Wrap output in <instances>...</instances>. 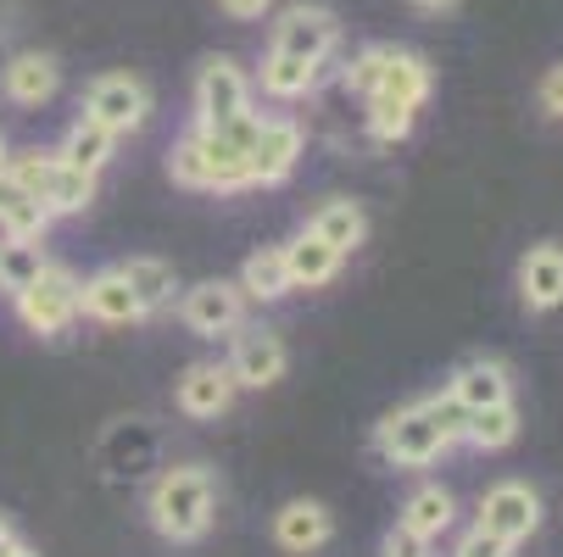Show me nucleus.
<instances>
[{
  "mask_svg": "<svg viewBox=\"0 0 563 557\" xmlns=\"http://www.w3.org/2000/svg\"><path fill=\"white\" fill-rule=\"evenodd\" d=\"M446 390L457 396V402L474 413V408H492V402H514V379H508V368L503 363H492V357H474V363H463L452 379H446Z\"/></svg>",
  "mask_w": 563,
  "mask_h": 557,
  "instance_id": "obj_20",
  "label": "nucleus"
},
{
  "mask_svg": "<svg viewBox=\"0 0 563 557\" xmlns=\"http://www.w3.org/2000/svg\"><path fill=\"white\" fill-rule=\"evenodd\" d=\"M12 541H18V535H12V524H7V519H0V552H7Z\"/></svg>",
  "mask_w": 563,
  "mask_h": 557,
  "instance_id": "obj_39",
  "label": "nucleus"
},
{
  "mask_svg": "<svg viewBox=\"0 0 563 557\" xmlns=\"http://www.w3.org/2000/svg\"><path fill=\"white\" fill-rule=\"evenodd\" d=\"M541 107H547L552 118H563V62L541 78Z\"/></svg>",
  "mask_w": 563,
  "mask_h": 557,
  "instance_id": "obj_35",
  "label": "nucleus"
},
{
  "mask_svg": "<svg viewBox=\"0 0 563 557\" xmlns=\"http://www.w3.org/2000/svg\"><path fill=\"white\" fill-rule=\"evenodd\" d=\"M341 252L324 241V234H312V229H301L296 241L285 246V268H290V290H318V285H330L335 274H341Z\"/></svg>",
  "mask_w": 563,
  "mask_h": 557,
  "instance_id": "obj_16",
  "label": "nucleus"
},
{
  "mask_svg": "<svg viewBox=\"0 0 563 557\" xmlns=\"http://www.w3.org/2000/svg\"><path fill=\"white\" fill-rule=\"evenodd\" d=\"M218 7L229 12V18H240V23H252V18H263L274 0H218Z\"/></svg>",
  "mask_w": 563,
  "mask_h": 557,
  "instance_id": "obj_36",
  "label": "nucleus"
},
{
  "mask_svg": "<svg viewBox=\"0 0 563 557\" xmlns=\"http://www.w3.org/2000/svg\"><path fill=\"white\" fill-rule=\"evenodd\" d=\"M12 301H18V318H23L34 335H62L73 318H78V279L67 268H51L45 263L40 279L29 290H18Z\"/></svg>",
  "mask_w": 563,
  "mask_h": 557,
  "instance_id": "obj_5",
  "label": "nucleus"
},
{
  "mask_svg": "<svg viewBox=\"0 0 563 557\" xmlns=\"http://www.w3.org/2000/svg\"><path fill=\"white\" fill-rule=\"evenodd\" d=\"M290 290V268H285V246H263L240 268V296L246 301H279Z\"/></svg>",
  "mask_w": 563,
  "mask_h": 557,
  "instance_id": "obj_24",
  "label": "nucleus"
},
{
  "mask_svg": "<svg viewBox=\"0 0 563 557\" xmlns=\"http://www.w3.org/2000/svg\"><path fill=\"white\" fill-rule=\"evenodd\" d=\"M234 374H229V363H190L185 374H179V413H190V419H218V413H229V402H234Z\"/></svg>",
  "mask_w": 563,
  "mask_h": 557,
  "instance_id": "obj_13",
  "label": "nucleus"
},
{
  "mask_svg": "<svg viewBox=\"0 0 563 557\" xmlns=\"http://www.w3.org/2000/svg\"><path fill=\"white\" fill-rule=\"evenodd\" d=\"M452 519H457L452 491L424 486V491H413V497H408V508H401V519H396V524H408V530H413V535H424V541H441V535L452 530Z\"/></svg>",
  "mask_w": 563,
  "mask_h": 557,
  "instance_id": "obj_25",
  "label": "nucleus"
},
{
  "mask_svg": "<svg viewBox=\"0 0 563 557\" xmlns=\"http://www.w3.org/2000/svg\"><path fill=\"white\" fill-rule=\"evenodd\" d=\"M519 296L530 312L563 307V246H530L519 263Z\"/></svg>",
  "mask_w": 563,
  "mask_h": 557,
  "instance_id": "obj_15",
  "label": "nucleus"
},
{
  "mask_svg": "<svg viewBox=\"0 0 563 557\" xmlns=\"http://www.w3.org/2000/svg\"><path fill=\"white\" fill-rule=\"evenodd\" d=\"M118 274H123V285L134 290L140 312H163V307L174 301V290H179L174 263H163V257H129Z\"/></svg>",
  "mask_w": 563,
  "mask_h": 557,
  "instance_id": "obj_22",
  "label": "nucleus"
},
{
  "mask_svg": "<svg viewBox=\"0 0 563 557\" xmlns=\"http://www.w3.org/2000/svg\"><path fill=\"white\" fill-rule=\"evenodd\" d=\"M0 229L23 234V241H40V234L51 229V212L34 201V190L12 168H0Z\"/></svg>",
  "mask_w": 563,
  "mask_h": 557,
  "instance_id": "obj_21",
  "label": "nucleus"
},
{
  "mask_svg": "<svg viewBox=\"0 0 563 557\" xmlns=\"http://www.w3.org/2000/svg\"><path fill=\"white\" fill-rule=\"evenodd\" d=\"M318 73H324V62H301V56H285V51H268L263 56V90L274 101H296L318 85Z\"/></svg>",
  "mask_w": 563,
  "mask_h": 557,
  "instance_id": "obj_26",
  "label": "nucleus"
},
{
  "mask_svg": "<svg viewBox=\"0 0 563 557\" xmlns=\"http://www.w3.org/2000/svg\"><path fill=\"white\" fill-rule=\"evenodd\" d=\"M285 368H290V357H285V341L274 330H252V335L234 341L229 374H234L240 390H268V385L285 379Z\"/></svg>",
  "mask_w": 563,
  "mask_h": 557,
  "instance_id": "obj_12",
  "label": "nucleus"
},
{
  "mask_svg": "<svg viewBox=\"0 0 563 557\" xmlns=\"http://www.w3.org/2000/svg\"><path fill=\"white\" fill-rule=\"evenodd\" d=\"M179 318L196 335H234L240 318H246V296H240V285H229V279H207V285L185 290Z\"/></svg>",
  "mask_w": 563,
  "mask_h": 557,
  "instance_id": "obj_10",
  "label": "nucleus"
},
{
  "mask_svg": "<svg viewBox=\"0 0 563 557\" xmlns=\"http://www.w3.org/2000/svg\"><path fill=\"white\" fill-rule=\"evenodd\" d=\"M514 435H519V408H514V402L474 408V413H468V430H463V441L479 446V452H503Z\"/></svg>",
  "mask_w": 563,
  "mask_h": 557,
  "instance_id": "obj_28",
  "label": "nucleus"
},
{
  "mask_svg": "<svg viewBox=\"0 0 563 557\" xmlns=\"http://www.w3.org/2000/svg\"><path fill=\"white\" fill-rule=\"evenodd\" d=\"M301 156V129L290 118H263L252 151H246V185H279Z\"/></svg>",
  "mask_w": 563,
  "mask_h": 557,
  "instance_id": "obj_11",
  "label": "nucleus"
},
{
  "mask_svg": "<svg viewBox=\"0 0 563 557\" xmlns=\"http://www.w3.org/2000/svg\"><path fill=\"white\" fill-rule=\"evenodd\" d=\"M379 73H385V45H368V51H357V56H352V67H346V90H357V96H374V90H379Z\"/></svg>",
  "mask_w": 563,
  "mask_h": 557,
  "instance_id": "obj_32",
  "label": "nucleus"
},
{
  "mask_svg": "<svg viewBox=\"0 0 563 557\" xmlns=\"http://www.w3.org/2000/svg\"><path fill=\"white\" fill-rule=\"evenodd\" d=\"M151 530L163 541H201L207 524H212V474L185 463V468H168L163 480L151 486Z\"/></svg>",
  "mask_w": 563,
  "mask_h": 557,
  "instance_id": "obj_2",
  "label": "nucleus"
},
{
  "mask_svg": "<svg viewBox=\"0 0 563 557\" xmlns=\"http://www.w3.org/2000/svg\"><path fill=\"white\" fill-rule=\"evenodd\" d=\"M7 156H12V151H7V140H0V168H7Z\"/></svg>",
  "mask_w": 563,
  "mask_h": 557,
  "instance_id": "obj_40",
  "label": "nucleus"
},
{
  "mask_svg": "<svg viewBox=\"0 0 563 557\" xmlns=\"http://www.w3.org/2000/svg\"><path fill=\"white\" fill-rule=\"evenodd\" d=\"M413 7H419V12H446L452 0H413Z\"/></svg>",
  "mask_w": 563,
  "mask_h": 557,
  "instance_id": "obj_37",
  "label": "nucleus"
},
{
  "mask_svg": "<svg viewBox=\"0 0 563 557\" xmlns=\"http://www.w3.org/2000/svg\"><path fill=\"white\" fill-rule=\"evenodd\" d=\"M374 96H385V101H401V107H424L430 101V62L424 56H413V51H396V45H385V73H379V90Z\"/></svg>",
  "mask_w": 563,
  "mask_h": 557,
  "instance_id": "obj_19",
  "label": "nucleus"
},
{
  "mask_svg": "<svg viewBox=\"0 0 563 557\" xmlns=\"http://www.w3.org/2000/svg\"><path fill=\"white\" fill-rule=\"evenodd\" d=\"M7 168L34 190V201L51 212V218H67V212H85L96 201V174L62 163L56 151H18L7 156Z\"/></svg>",
  "mask_w": 563,
  "mask_h": 557,
  "instance_id": "obj_3",
  "label": "nucleus"
},
{
  "mask_svg": "<svg viewBox=\"0 0 563 557\" xmlns=\"http://www.w3.org/2000/svg\"><path fill=\"white\" fill-rule=\"evenodd\" d=\"M335 40H341L335 12L330 7H307V0H301V7H285L279 12L268 51H285V56H301V62H330Z\"/></svg>",
  "mask_w": 563,
  "mask_h": 557,
  "instance_id": "obj_8",
  "label": "nucleus"
},
{
  "mask_svg": "<svg viewBox=\"0 0 563 557\" xmlns=\"http://www.w3.org/2000/svg\"><path fill=\"white\" fill-rule=\"evenodd\" d=\"M374 452L385 463H396V468H424V463H435L446 452V435L435 430V419L424 413V402H413V408H396V413L379 419Z\"/></svg>",
  "mask_w": 563,
  "mask_h": 557,
  "instance_id": "obj_4",
  "label": "nucleus"
},
{
  "mask_svg": "<svg viewBox=\"0 0 563 557\" xmlns=\"http://www.w3.org/2000/svg\"><path fill=\"white\" fill-rule=\"evenodd\" d=\"M424 552H430V541L413 535L408 524H396V530L385 535V557H424Z\"/></svg>",
  "mask_w": 563,
  "mask_h": 557,
  "instance_id": "obj_34",
  "label": "nucleus"
},
{
  "mask_svg": "<svg viewBox=\"0 0 563 557\" xmlns=\"http://www.w3.org/2000/svg\"><path fill=\"white\" fill-rule=\"evenodd\" d=\"M312 234H324V241L346 257V252H357L363 246V234H368V218H363V207L357 201H324L318 207V218L307 223Z\"/></svg>",
  "mask_w": 563,
  "mask_h": 557,
  "instance_id": "obj_27",
  "label": "nucleus"
},
{
  "mask_svg": "<svg viewBox=\"0 0 563 557\" xmlns=\"http://www.w3.org/2000/svg\"><path fill=\"white\" fill-rule=\"evenodd\" d=\"M0 90H7V101H18V107H45L62 90V67L45 51H23V56H12L7 67H0Z\"/></svg>",
  "mask_w": 563,
  "mask_h": 557,
  "instance_id": "obj_14",
  "label": "nucleus"
},
{
  "mask_svg": "<svg viewBox=\"0 0 563 557\" xmlns=\"http://www.w3.org/2000/svg\"><path fill=\"white\" fill-rule=\"evenodd\" d=\"M85 118H96L112 134H134L151 118V90L129 73H101L96 85L85 90Z\"/></svg>",
  "mask_w": 563,
  "mask_h": 557,
  "instance_id": "obj_7",
  "label": "nucleus"
},
{
  "mask_svg": "<svg viewBox=\"0 0 563 557\" xmlns=\"http://www.w3.org/2000/svg\"><path fill=\"white\" fill-rule=\"evenodd\" d=\"M424 413L435 419V430L446 435V446H457V441H463V430H468V408L457 402V396H452V390H441V396H430V402H424Z\"/></svg>",
  "mask_w": 563,
  "mask_h": 557,
  "instance_id": "obj_31",
  "label": "nucleus"
},
{
  "mask_svg": "<svg viewBox=\"0 0 563 557\" xmlns=\"http://www.w3.org/2000/svg\"><path fill=\"white\" fill-rule=\"evenodd\" d=\"M240 112H252V78L240 73V62L212 56L196 73V129H218Z\"/></svg>",
  "mask_w": 563,
  "mask_h": 557,
  "instance_id": "obj_6",
  "label": "nucleus"
},
{
  "mask_svg": "<svg viewBox=\"0 0 563 557\" xmlns=\"http://www.w3.org/2000/svg\"><path fill=\"white\" fill-rule=\"evenodd\" d=\"M452 557H514V541H503V535H492V530H468L463 541H457V552Z\"/></svg>",
  "mask_w": 563,
  "mask_h": 557,
  "instance_id": "obj_33",
  "label": "nucleus"
},
{
  "mask_svg": "<svg viewBox=\"0 0 563 557\" xmlns=\"http://www.w3.org/2000/svg\"><path fill=\"white\" fill-rule=\"evenodd\" d=\"M112 151H118V134L112 129H101L96 118H78L73 129H67V140H62V163H73V168H85V174H101L107 163H112Z\"/></svg>",
  "mask_w": 563,
  "mask_h": 557,
  "instance_id": "obj_23",
  "label": "nucleus"
},
{
  "mask_svg": "<svg viewBox=\"0 0 563 557\" xmlns=\"http://www.w3.org/2000/svg\"><path fill=\"white\" fill-rule=\"evenodd\" d=\"M263 129V112H240L218 129H196L174 145L168 174L185 190H246V151Z\"/></svg>",
  "mask_w": 563,
  "mask_h": 557,
  "instance_id": "obj_1",
  "label": "nucleus"
},
{
  "mask_svg": "<svg viewBox=\"0 0 563 557\" xmlns=\"http://www.w3.org/2000/svg\"><path fill=\"white\" fill-rule=\"evenodd\" d=\"M0 557H40V552H29V546H18V541H12V546L0 552Z\"/></svg>",
  "mask_w": 563,
  "mask_h": 557,
  "instance_id": "obj_38",
  "label": "nucleus"
},
{
  "mask_svg": "<svg viewBox=\"0 0 563 557\" xmlns=\"http://www.w3.org/2000/svg\"><path fill=\"white\" fill-rule=\"evenodd\" d=\"M474 524L519 546V541H530L541 530V497L525 480H503V486H492L486 497H479V519Z\"/></svg>",
  "mask_w": 563,
  "mask_h": 557,
  "instance_id": "obj_9",
  "label": "nucleus"
},
{
  "mask_svg": "<svg viewBox=\"0 0 563 557\" xmlns=\"http://www.w3.org/2000/svg\"><path fill=\"white\" fill-rule=\"evenodd\" d=\"M413 107H401V101H385V96H368V134L396 145V140H408L413 134Z\"/></svg>",
  "mask_w": 563,
  "mask_h": 557,
  "instance_id": "obj_30",
  "label": "nucleus"
},
{
  "mask_svg": "<svg viewBox=\"0 0 563 557\" xmlns=\"http://www.w3.org/2000/svg\"><path fill=\"white\" fill-rule=\"evenodd\" d=\"M40 268H45L40 241H23V234H7V241H0V290H7V296L29 290L40 279Z\"/></svg>",
  "mask_w": 563,
  "mask_h": 557,
  "instance_id": "obj_29",
  "label": "nucleus"
},
{
  "mask_svg": "<svg viewBox=\"0 0 563 557\" xmlns=\"http://www.w3.org/2000/svg\"><path fill=\"white\" fill-rule=\"evenodd\" d=\"M78 312L101 318V324H140V318H145L118 268H107V274H96V279L78 285Z\"/></svg>",
  "mask_w": 563,
  "mask_h": 557,
  "instance_id": "obj_18",
  "label": "nucleus"
},
{
  "mask_svg": "<svg viewBox=\"0 0 563 557\" xmlns=\"http://www.w3.org/2000/svg\"><path fill=\"white\" fill-rule=\"evenodd\" d=\"M330 535H335V524H330V508H324V502H285V508L274 513V541H279L285 552H296V557L318 552Z\"/></svg>",
  "mask_w": 563,
  "mask_h": 557,
  "instance_id": "obj_17",
  "label": "nucleus"
}]
</instances>
